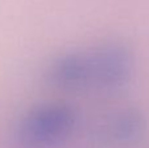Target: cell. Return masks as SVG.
Here are the masks:
<instances>
[{
	"label": "cell",
	"instance_id": "obj_1",
	"mask_svg": "<svg viewBox=\"0 0 149 148\" xmlns=\"http://www.w3.org/2000/svg\"><path fill=\"white\" fill-rule=\"evenodd\" d=\"M77 122L76 112L63 102H49L30 109L20 119L17 139L29 148L59 146L73 133Z\"/></svg>",
	"mask_w": 149,
	"mask_h": 148
},
{
	"label": "cell",
	"instance_id": "obj_2",
	"mask_svg": "<svg viewBox=\"0 0 149 148\" xmlns=\"http://www.w3.org/2000/svg\"><path fill=\"white\" fill-rule=\"evenodd\" d=\"M93 64V85L118 88L131 77L134 58L128 47L120 43H107L90 51Z\"/></svg>",
	"mask_w": 149,
	"mask_h": 148
},
{
	"label": "cell",
	"instance_id": "obj_3",
	"mask_svg": "<svg viewBox=\"0 0 149 148\" xmlns=\"http://www.w3.org/2000/svg\"><path fill=\"white\" fill-rule=\"evenodd\" d=\"M49 80L64 89H81L93 85L90 51H71L59 55L49 68Z\"/></svg>",
	"mask_w": 149,
	"mask_h": 148
},
{
	"label": "cell",
	"instance_id": "obj_4",
	"mask_svg": "<svg viewBox=\"0 0 149 148\" xmlns=\"http://www.w3.org/2000/svg\"><path fill=\"white\" fill-rule=\"evenodd\" d=\"M145 130V119L135 109L122 110L106 121L98 130V138L114 146H127L139 140Z\"/></svg>",
	"mask_w": 149,
	"mask_h": 148
}]
</instances>
